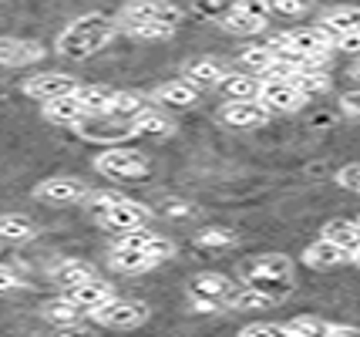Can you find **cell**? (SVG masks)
I'll list each match as a JSON object with an SVG mask.
<instances>
[{
  "mask_svg": "<svg viewBox=\"0 0 360 337\" xmlns=\"http://www.w3.org/2000/svg\"><path fill=\"white\" fill-rule=\"evenodd\" d=\"M219 20V27L226 34H236V37H256V34L266 31L269 17L266 11H252V7H229L222 17H216Z\"/></svg>",
  "mask_w": 360,
  "mask_h": 337,
  "instance_id": "12",
  "label": "cell"
},
{
  "mask_svg": "<svg viewBox=\"0 0 360 337\" xmlns=\"http://www.w3.org/2000/svg\"><path fill=\"white\" fill-rule=\"evenodd\" d=\"M320 27H323L327 34H333V37L360 31V7L357 4H337V7H327V11L320 14Z\"/></svg>",
  "mask_w": 360,
  "mask_h": 337,
  "instance_id": "21",
  "label": "cell"
},
{
  "mask_svg": "<svg viewBox=\"0 0 360 337\" xmlns=\"http://www.w3.org/2000/svg\"><path fill=\"white\" fill-rule=\"evenodd\" d=\"M280 300L273 297V293H266V290H259V287H236L233 293H229V300H226V307L229 310H269V307H276Z\"/></svg>",
  "mask_w": 360,
  "mask_h": 337,
  "instance_id": "25",
  "label": "cell"
},
{
  "mask_svg": "<svg viewBox=\"0 0 360 337\" xmlns=\"http://www.w3.org/2000/svg\"><path fill=\"white\" fill-rule=\"evenodd\" d=\"M118 17H108L101 11H91V14H81L75 17L61 34H58V44L54 51L68 58V61H88L94 54L108 48L111 41L118 37Z\"/></svg>",
  "mask_w": 360,
  "mask_h": 337,
  "instance_id": "1",
  "label": "cell"
},
{
  "mask_svg": "<svg viewBox=\"0 0 360 337\" xmlns=\"http://www.w3.org/2000/svg\"><path fill=\"white\" fill-rule=\"evenodd\" d=\"M118 31L131 41H169V37H175V27L162 24V20H118Z\"/></svg>",
  "mask_w": 360,
  "mask_h": 337,
  "instance_id": "26",
  "label": "cell"
},
{
  "mask_svg": "<svg viewBox=\"0 0 360 337\" xmlns=\"http://www.w3.org/2000/svg\"><path fill=\"white\" fill-rule=\"evenodd\" d=\"M337 186L347 189V193L360 196V162H350V165H344V169L337 172Z\"/></svg>",
  "mask_w": 360,
  "mask_h": 337,
  "instance_id": "38",
  "label": "cell"
},
{
  "mask_svg": "<svg viewBox=\"0 0 360 337\" xmlns=\"http://www.w3.org/2000/svg\"><path fill=\"white\" fill-rule=\"evenodd\" d=\"M323 337H360V327H354V324L323 321Z\"/></svg>",
  "mask_w": 360,
  "mask_h": 337,
  "instance_id": "40",
  "label": "cell"
},
{
  "mask_svg": "<svg viewBox=\"0 0 360 337\" xmlns=\"http://www.w3.org/2000/svg\"><path fill=\"white\" fill-rule=\"evenodd\" d=\"M111 95H115V88H108V84H81L78 91H75L84 115H108Z\"/></svg>",
  "mask_w": 360,
  "mask_h": 337,
  "instance_id": "31",
  "label": "cell"
},
{
  "mask_svg": "<svg viewBox=\"0 0 360 337\" xmlns=\"http://www.w3.org/2000/svg\"><path fill=\"white\" fill-rule=\"evenodd\" d=\"M340 112L350 115V118H360V91H347V95H340Z\"/></svg>",
  "mask_w": 360,
  "mask_h": 337,
  "instance_id": "41",
  "label": "cell"
},
{
  "mask_svg": "<svg viewBox=\"0 0 360 337\" xmlns=\"http://www.w3.org/2000/svg\"><path fill=\"white\" fill-rule=\"evenodd\" d=\"M239 337H286L283 324H269V321H252L239 327Z\"/></svg>",
  "mask_w": 360,
  "mask_h": 337,
  "instance_id": "37",
  "label": "cell"
},
{
  "mask_svg": "<svg viewBox=\"0 0 360 337\" xmlns=\"http://www.w3.org/2000/svg\"><path fill=\"white\" fill-rule=\"evenodd\" d=\"M165 212H169V216H188L192 209H188L186 203H169V206H165Z\"/></svg>",
  "mask_w": 360,
  "mask_h": 337,
  "instance_id": "44",
  "label": "cell"
},
{
  "mask_svg": "<svg viewBox=\"0 0 360 337\" xmlns=\"http://www.w3.org/2000/svg\"><path fill=\"white\" fill-rule=\"evenodd\" d=\"M41 115H44L51 125H78L81 118H84V108H81V101L75 95H61V98H47L41 101Z\"/></svg>",
  "mask_w": 360,
  "mask_h": 337,
  "instance_id": "22",
  "label": "cell"
},
{
  "mask_svg": "<svg viewBox=\"0 0 360 337\" xmlns=\"http://www.w3.org/2000/svg\"><path fill=\"white\" fill-rule=\"evenodd\" d=\"M229 75V68L219 58H192L182 68V78H188L195 88H219V81Z\"/></svg>",
  "mask_w": 360,
  "mask_h": 337,
  "instance_id": "20",
  "label": "cell"
},
{
  "mask_svg": "<svg viewBox=\"0 0 360 337\" xmlns=\"http://www.w3.org/2000/svg\"><path fill=\"white\" fill-rule=\"evenodd\" d=\"M350 263H357V267H360V246L354 250V253H350Z\"/></svg>",
  "mask_w": 360,
  "mask_h": 337,
  "instance_id": "46",
  "label": "cell"
},
{
  "mask_svg": "<svg viewBox=\"0 0 360 337\" xmlns=\"http://www.w3.org/2000/svg\"><path fill=\"white\" fill-rule=\"evenodd\" d=\"M219 122L229 129H259L269 122V108L259 98H226L219 105Z\"/></svg>",
  "mask_w": 360,
  "mask_h": 337,
  "instance_id": "9",
  "label": "cell"
},
{
  "mask_svg": "<svg viewBox=\"0 0 360 337\" xmlns=\"http://www.w3.org/2000/svg\"><path fill=\"white\" fill-rule=\"evenodd\" d=\"M333 51H344V54H360V31L333 37Z\"/></svg>",
  "mask_w": 360,
  "mask_h": 337,
  "instance_id": "39",
  "label": "cell"
},
{
  "mask_svg": "<svg viewBox=\"0 0 360 337\" xmlns=\"http://www.w3.org/2000/svg\"><path fill=\"white\" fill-rule=\"evenodd\" d=\"M108 267L122 276H141V273L162 267V260H155L145 250H128V246H111L108 250Z\"/></svg>",
  "mask_w": 360,
  "mask_h": 337,
  "instance_id": "13",
  "label": "cell"
},
{
  "mask_svg": "<svg viewBox=\"0 0 360 337\" xmlns=\"http://www.w3.org/2000/svg\"><path fill=\"white\" fill-rule=\"evenodd\" d=\"M233 7H252V11H266L269 14V0H229Z\"/></svg>",
  "mask_w": 360,
  "mask_h": 337,
  "instance_id": "43",
  "label": "cell"
},
{
  "mask_svg": "<svg viewBox=\"0 0 360 337\" xmlns=\"http://www.w3.org/2000/svg\"><path fill=\"white\" fill-rule=\"evenodd\" d=\"M320 236H327V240H333L337 246H344V250L354 253L360 246V220H344V216H337V220L323 223Z\"/></svg>",
  "mask_w": 360,
  "mask_h": 337,
  "instance_id": "28",
  "label": "cell"
},
{
  "mask_svg": "<svg viewBox=\"0 0 360 337\" xmlns=\"http://www.w3.org/2000/svg\"><path fill=\"white\" fill-rule=\"evenodd\" d=\"M131 132L141 135V139H172L179 125H175V118L169 112H162V105L158 108H141L135 118H131Z\"/></svg>",
  "mask_w": 360,
  "mask_h": 337,
  "instance_id": "17",
  "label": "cell"
},
{
  "mask_svg": "<svg viewBox=\"0 0 360 337\" xmlns=\"http://www.w3.org/2000/svg\"><path fill=\"white\" fill-rule=\"evenodd\" d=\"M51 276H54V284L58 287H78V284H84V280H91V276H98V270H94L88 260H75V257H68L61 260L54 270H51Z\"/></svg>",
  "mask_w": 360,
  "mask_h": 337,
  "instance_id": "27",
  "label": "cell"
},
{
  "mask_svg": "<svg viewBox=\"0 0 360 337\" xmlns=\"http://www.w3.org/2000/svg\"><path fill=\"white\" fill-rule=\"evenodd\" d=\"M75 129L88 139V142H101V145H108V142H125V139H131L135 132H131V122H122V118H111L108 115V122H91V115H84Z\"/></svg>",
  "mask_w": 360,
  "mask_h": 337,
  "instance_id": "15",
  "label": "cell"
},
{
  "mask_svg": "<svg viewBox=\"0 0 360 337\" xmlns=\"http://www.w3.org/2000/svg\"><path fill=\"white\" fill-rule=\"evenodd\" d=\"M259 101L269 108V115H293V112H300L310 98L303 95L290 78H263V84H259Z\"/></svg>",
  "mask_w": 360,
  "mask_h": 337,
  "instance_id": "7",
  "label": "cell"
},
{
  "mask_svg": "<svg viewBox=\"0 0 360 337\" xmlns=\"http://www.w3.org/2000/svg\"><path fill=\"white\" fill-rule=\"evenodd\" d=\"M273 61H276V51H273V44H250V48L239 54V65H243V71H252V75H266L269 68H273Z\"/></svg>",
  "mask_w": 360,
  "mask_h": 337,
  "instance_id": "33",
  "label": "cell"
},
{
  "mask_svg": "<svg viewBox=\"0 0 360 337\" xmlns=\"http://www.w3.org/2000/svg\"><path fill=\"white\" fill-rule=\"evenodd\" d=\"M17 287H20V276H17L11 267L0 263V293H11V290H17Z\"/></svg>",
  "mask_w": 360,
  "mask_h": 337,
  "instance_id": "42",
  "label": "cell"
},
{
  "mask_svg": "<svg viewBox=\"0 0 360 337\" xmlns=\"http://www.w3.org/2000/svg\"><path fill=\"white\" fill-rule=\"evenodd\" d=\"M199 91L188 78H172V81H162L155 91H152V101H158L162 108H192L199 101Z\"/></svg>",
  "mask_w": 360,
  "mask_h": 337,
  "instance_id": "18",
  "label": "cell"
},
{
  "mask_svg": "<svg viewBox=\"0 0 360 337\" xmlns=\"http://www.w3.org/2000/svg\"><path fill=\"white\" fill-rule=\"evenodd\" d=\"M300 260H303L310 270H333V267L350 263V250L337 246V243L327 240V236H320V240H314L307 250H303V257Z\"/></svg>",
  "mask_w": 360,
  "mask_h": 337,
  "instance_id": "16",
  "label": "cell"
},
{
  "mask_svg": "<svg viewBox=\"0 0 360 337\" xmlns=\"http://www.w3.org/2000/svg\"><path fill=\"white\" fill-rule=\"evenodd\" d=\"M195 246L202 250H226V246H236V233L226 229V226H205L195 233Z\"/></svg>",
  "mask_w": 360,
  "mask_h": 337,
  "instance_id": "34",
  "label": "cell"
},
{
  "mask_svg": "<svg viewBox=\"0 0 360 337\" xmlns=\"http://www.w3.org/2000/svg\"><path fill=\"white\" fill-rule=\"evenodd\" d=\"M269 11L280 17H303L314 11V0H269Z\"/></svg>",
  "mask_w": 360,
  "mask_h": 337,
  "instance_id": "36",
  "label": "cell"
},
{
  "mask_svg": "<svg viewBox=\"0 0 360 337\" xmlns=\"http://www.w3.org/2000/svg\"><path fill=\"white\" fill-rule=\"evenodd\" d=\"M357 220H360V216H357Z\"/></svg>",
  "mask_w": 360,
  "mask_h": 337,
  "instance_id": "47",
  "label": "cell"
},
{
  "mask_svg": "<svg viewBox=\"0 0 360 337\" xmlns=\"http://www.w3.org/2000/svg\"><path fill=\"white\" fill-rule=\"evenodd\" d=\"M94 172L105 179H122V182H141L152 172V162L145 152L128 148V145H105V152L94 155Z\"/></svg>",
  "mask_w": 360,
  "mask_h": 337,
  "instance_id": "4",
  "label": "cell"
},
{
  "mask_svg": "<svg viewBox=\"0 0 360 337\" xmlns=\"http://www.w3.org/2000/svg\"><path fill=\"white\" fill-rule=\"evenodd\" d=\"M88 193H91L88 182L78 176H51L34 186V199H41L47 206H75V203H84Z\"/></svg>",
  "mask_w": 360,
  "mask_h": 337,
  "instance_id": "6",
  "label": "cell"
},
{
  "mask_svg": "<svg viewBox=\"0 0 360 337\" xmlns=\"http://www.w3.org/2000/svg\"><path fill=\"white\" fill-rule=\"evenodd\" d=\"M141 108H148V98L141 95V91H118V88H115L111 105H108V115L111 118H122V122H131Z\"/></svg>",
  "mask_w": 360,
  "mask_h": 337,
  "instance_id": "32",
  "label": "cell"
},
{
  "mask_svg": "<svg viewBox=\"0 0 360 337\" xmlns=\"http://www.w3.org/2000/svg\"><path fill=\"white\" fill-rule=\"evenodd\" d=\"M243 284L259 287L273 293L276 300H283L290 290H293V260L286 253H263V257H252L243 267Z\"/></svg>",
  "mask_w": 360,
  "mask_h": 337,
  "instance_id": "3",
  "label": "cell"
},
{
  "mask_svg": "<svg viewBox=\"0 0 360 337\" xmlns=\"http://www.w3.org/2000/svg\"><path fill=\"white\" fill-rule=\"evenodd\" d=\"M236 290V284L226 276V273H216V270H202L195 273L188 280V297H202V300H216V304L226 307L229 293Z\"/></svg>",
  "mask_w": 360,
  "mask_h": 337,
  "instance_id": "14",
  "label": "cell"
},
{
  "mask_svg": "<svg viewBox=\"0 0 360 337\" xmlns=\"http://www.w3.org/2000/svg\"><path fill=\"white\" fill-rule=\"evenodd\" d=\"M37 236V223L24 212H0V243H27Z\"/></svg>",
  "mask_w": 360,
  "mask_h": 337,
  "instance_id": "24",
  "label": "cell"
},
{
  "mask_svg": "<svg viewBox=\"0 0 360 337\" xmlns=\"http://www.w3.org/2000/svg\"><path fill=\"white\" fill-rule=\"evenodd\" d=\"M81 88V81L68 71H37L31 78L20 81V91L34 101H47V98H61V95H75Z\"/></svg>",
  "mask_w": 360,
  "mask_h": 337,
  "instance_id": "8",
  "label": "cell"
},
{
  "mask_svg": "<svg viewBox=\"0 0 360 337\" xmlns=\"http://www.w3.org/2000/svg\"><path fill=\"white\" fill-rule=\"evenodd\" d=\"M98 327H108V331H135L152 317V307L145 300H125V297H111L108 304L94 307L88 314Z\"/></svg>",
  "mask_w": 360,
  "mask_h": 337,
  "instance_id": "5",
  "label": "cell"
},
{
  "mask_svg": "<svg viewBox=\"0 0 360 337\" xmlns=\"http://www.w3.org/2000/svg\"><path fill=\"white\" fill-rule=\"evenodd\" d=\"M64 293H68L84 314H91L94 307L108 304L111 297H115V287H111L108 280H101V276H91V280H84V284H78V287H68Z\"/></svg>",
  "mask_w": 360,
  "mask_h": 337,
  "instance_id": "19",
  "label": "cell"
},
{
  "mask_svg": "<svg viewBox=\"0 0 360 337\" xmlns=\"http://www.w3.org/2000/svg\"><path fill=\"white\" fill-rule=\"evenodd\" d=\"M350 78L360 81V61H354V68H350Z\"/></svg>",
  "mask_w": 360,
  "mask_h": 337,
  "instance_id": "45",
  "label": "cell"
},
{
  "mask_svg": "<svg viewBox=\"0 0 360 337\" xmlns=\"http://www.w3.org/2000/svg\"><path fill=\"white\" fill-rule=\"evenodd\" d=\"M182 7L172 0H125L118 11V20H162L172 27L182 24Z\"/></svg>",
  "mask_w": 360,
  "mask_h": 337,
  "instance_id": "10",
  "label": "cell"
},
{
  "mask_svg": "<svg viewBox=\"0 0 360 337\" xmlns=\"http://www.w3.org/2000/svg\"><path fill=\"white\" fill-rule=\"evenodd\" d=\"M286 337H320L323 334V321L316 317H293V321L283 324Z\"/></svg>",
  "mask_w": 360,
  "mask_h": 337,
  "instance_id": "35",
  "label": "cell"
},
{
  "mask_svg": "<svg viewBox=\"0 0 360 337\" xmlns=\"http://www.w3.org/2000/svg\"><path fill=\"white\" fill-rule=\"evenodd\" d=\"M84 203L94 212V220L105 226V229H115V233L152 226V220H155V212L145 206V203H135V199L118 196V193H88Z\"/></svg>",
  "mask_w": 360,
  "mask_h": 337,
  "instance_id": "2",
  "label": "cell"
},
{
  "mask_svg": "<svg viewBox=\"0 0 360 337\" xmlns=\"http://www.w3.org/2000/svg\"><path fill=\"white\" fill-rule=\"evenodd\" d=\"M293 84H297L300 91L307 98H316L323 95V91H330V75L323 71V65H310V68H297L293 71Z\"/></svg>",
  "mask_w": 360,
  "mask_h": 337,
  "instance_id": "30",
  "label": "cell"
},
{
  "mask_svg": "<svg viewBox=\"0 0 360 337\" xmlns=\"http://www.w3.org/2000/svg\"><path fill=\"white\" fill-rule=\"evenodd\" d=\"M259 84H263V78L252 71H229L219 81V91L226 98H259Z\"/></svg>",
  "mask_w": 360,
  "mask_h": 337,
  "instance_id": "29",
  "label": "cell"
},
{
  "mask_svg": "<svg viewBox=\"0 0 360 337\" xmlns=\"http://www.w3.org/2000/svg\"><path fill=\"white\" fill-rule=\"evenodd\" d=\"M44 58H47V48L37 44V41L11 37V34L0 37V68H31V65H41Z\"/></svg>",
  "mask_w": 360,
  "mask_h": 337,
  "instance_id": "11",
  "label": "cell"
},
{
  "mask_svg": "<svg viewBox=\"0 0 360 337\" xmlns=\"http://www.w3.org/2000/svg\"><path fill=\"white\" fill-rule=\"evenodd\" d=\"M41 317H44L47 324H54V331H58V327H68V324H78L81 317H88V314H84L68 293H61V297H54V300H47V304L41 307Z\"/></svg>",
  "mask_w": 360,
  "mask_h": 337,
  "instance_id": "23",
  "label": "cell"
}]
</instances>
